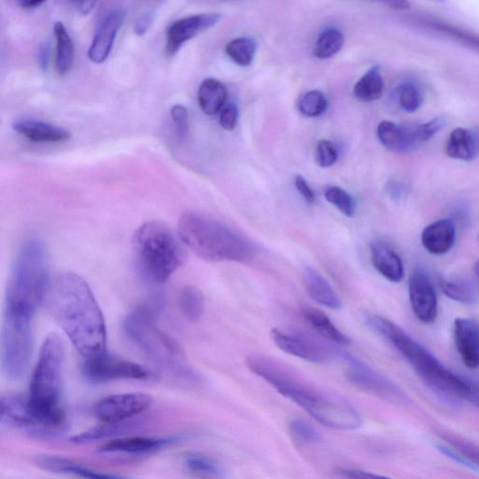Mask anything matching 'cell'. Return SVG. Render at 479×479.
Returning a JSON list of instances; mask_svg holds the SVG:
<instances>
[{"mask_svg":"<svg viewBox=\"0 0 479 479\" xmlns=\"http://www.w3.org/2000/svg\"><path fill=\"white\" fill-rule=\"evenodd\" d=\"M384 79L379 66H374L356 82L353 93L358 101L372 103L383 95Z\"/></svg>","mask_w":479,"mask_h":479,"instance_id":"f546056e","label":"cell"},{"mask_svg":"<svg viewBox=\"0 0 479 479\" xmlns=\"http://www.w3.org/2000/svg\"><path fill=\"white\" fill-rule=\"evenodd\" d=\"M228 90L217 79H205L197 92V102L203 112L212 117L222 111L227 102Z\"/></svg>","mask_w":479,"mask_h":479,"instance_id":"83f0119b","label":"cell"},{"mask_svg":"<svg viewBox=\"0 0 479 479\" xmlns=\"http://www.w3.org/2000/svg\"><path fill=\"white\" fill-rule=\"evenodd\" d=\"M183 439V437H127L113 439L103 445L101 453L128 457H142L155 454L169 445Z\"/></svg>","mask_w":479,"mask_h":479,"instance_id":"ac0fdd59","label":"cell"},{"mask_svg":"<svg viewBox=\"0 0 479 479\" xmlns=\"http://www.w3.org/2000/svg\"><path fill=\"white\" fill-rule=\"evenodd\" d=\"M152 403L151 396L142 392L115 394L98 402L95 413L105 423H122L142 414Z\"/></svg>","mask_w":479,"mask_h":479,"instance_id":"9a60e30c","label":"cell"},{"mask_svg":"<svg viewBox=\"0 0 479 479\" xmlns=\"http://www.w3.org/2000/svg\"><path fill=\"white\" fill-rule=\"evenodd\" d=\"M44 304L82 358L94 359L107 352L104 313L84 278L73 273L55 275Z\"/></svg>","mask_w":479,"mask_h":479,"instance_id":"6da1fadb","label":"cell"},{"mask_svg":"<svg viewBox=\"0 0 479 479\" xmlns=\"http://www.w3.org/2000/svg\"><path fill=\"white\" fill-rule=\"evenodd\" d=\"M65 343L61 336L52 333L46 336L39 359L33 372L27 398L44 414L65 415L59 407L65 371Z\"/></svg>","mask_w":479,"mask_h":479,"instance_id":"ba28073f","label":"cell"},{"mask_svg":"<svg viewBox=\"0 0 479 479\" xmlns=\"http://www.w3.org/2000/svg\"><path fill=\"white\" fill-rule=\"evenodd\" d=\"M35 465L48 472L59 474H71L87 478H122L121 475H110L102 471H97L82 465L77 464L68 459L56 456H39L35 459Z\"/></svg>","mask_w":479,"mask_h":479,"instance_id":"484cf974","label":"cell"},{"mask_svg":"<svg viewBox=\"0 0 479 479\" xmlns=\"http://www.w3.org/2000/svg\"><path fill=\"white\" fill-rule=\"evenodd\" d=\"M221 18L219 12H205L174 22L166 33V54L169 57L175 56L188 42L216 26Z\"/></svg>","mask_w":479,"mask_h":479,"instance_id":"2e32d148","label":"cell"},{"mask_svg":"<svg viewBox=\"0 0 479 479\" xmlns=\"http://www.w3.org/2000/svg\"><path fill=\"white\" fill-rule=\"evenodd\" d=\"M474 272L475 275L477 276V278L479 279V259L475 264Z\"/></svg>","mask_w":479,"mask_h":479,"instance_id":"f5cc1de1","label":"cell"},{"mask_svg":"<svg viewBox=\"0 0 479 479\" xmlns=\"http://www.w3.org/2000/svg\"><path fill=\"white\" fill-rule=\"evenodd\" d=\"M70 2L78 13L87 15L94 10L98 0H70Z\"/></svg>","mask_w":479,"mask_h":479,"instance_id":"c3c4849f","label":"cell"},{"mask_svg":"<svg viewBox=\"0 0 479 479\" xmlns=\"http://www.w3.org/2000/svg\"><path fill=\"white\" fill-rule=\"evenodd\" d=\"M171 117L179 140H185L189 129V115L183 105H174L171 110Z\"/></svg>","mask_w":479,"mask_h":479,"instance_id":"7bdbcfd3","label":"cell"},{"mask_svg":"<svg viewBox=\"0 0 479 479\" xmlns=\"http://www.w3.org/2000/svg\"><path fill=\"white\" fill-rule=\"evenodd\" d=\"M325 199L337 208L344 216L352 218L355 214L356 204L354 197L344 189L330 186L324 191Z\"/></svg>","mask_w":479,"mask_h":479,"instance_id":"f35d334b","label":"cell"},{"mask_svg":"<svg viewBox=\"0 0 479 479\" xmlns=\"http://www.w3.org/2000/svg\"><path fill=\"white\" fill-rule=\"evenodd\" d=\"M340 357L344 363V376L355 388L390 402H403L406 399L398 386L366 362L342 352Z\"/></svg>","mask_w":479,"mask_h":479,"instance_id":"4fadbf2b","label":"cell"},{"mask_svg":"<svg viewBox=\"0 0 479 479\" xmlns=\"http://www.w3.org/2000/svg\"><path fill=\"white\" fill-rule=\"evenodd\" d=\"M409 297L413 311L423 323H433L437 317V296L431 278L422 268L412 274Z\"/></svg>","mask_w":479,"mask_h":479,"instance_id":"e0dca14e","label":"cell"},{"mask_svg":"<svg viewBox=\"0 0 479 479\" xmlns=\"http://www.w3.org/2000/svg\"><path fill=\"white\" fill-rule=\"evenodd\" d=\"M178 305L182 313L189 321L192 322L199 321L205 312V296L197 287L186 286L179 292Z\"/></svg>","mask_w":479,"mask_h":479,"instance_id":"1f68e13d","label":"cell"},{"mask_svg":"<svg viewBox=\"0 0 479 479\" xmlns=\"http://www.w3.org/2000/svg\"><path fill=\"white\" fill-rule=\"evenodd\" d=\"M0 426L20 429L31 437L48 438L63 434L67 422L65 415L44 414L32 406L24 396L7 394L0 400Z\"/></svg>","mask_w":479,"mask_h":479,"instance_id":"30bf717a","label":"cell"},{"mask_svg":"<svg viewBox=\"0 0 479 479\" xmlns=\"http://www.w3.org/2000/svg\"><path fill=\"white\" fill-rule=\"evenodd\" d=\"M436 2H444V0H436Z\"/></svg>","mask_w":479,"mask_h":479,"instance_id":"db71d44e","label":"cell"},{"mask_svg":"<svg viewBox=\"0 0 479 479\" xmlns=\"http://www.w3.org/2000/svg\"><path fill=\"white\" fill-rule=\"evenodd\" d=\"M442 438L479 467V447L474 443L449 432H441Z\"/></svg>","mask_w":479,"mask_h":479,"instance_id":"60d3db41","label":"cell"},{"mask_svg":"<svg viewBox=\"0 0 479 479\" xmlns=\"http://www.w3.org/2000/svg\"><path fill=\"white\" fill-rule=\"evenodd\" d=\"M344 43L343 32L336 27H328L321 33L313 48V56L319 59L332 58L342 50Z\"/></svg>","mask_w":479,"mask_h":479,"instance_id":"836d02e7","label":"cell"},{"mask_svg":"<svg viewBox=\"0 0 479 479\" xmlns=\"http://www.w3.org/2000/svg\"><path fill=\"white\" fill-rule=\"evenodd\" d=\"M182 242L201 259L211 262H249L255 246L222 222L197 212L182 214L177 225Z\"/></svg>","mask_w":479,"mask_h":479,"instance_id":"5b68a950","label":"cell"},{"mask_svg":"<svg viewBox=\"0 0 479 479\" xmlns=\"http://www.w3.org/2000/svg\"><path fill=\"white\" fill-rule=\"evenodd\" d=\"M457 350L470 369L479 367V325L470 320L459 318L454 323Z\"/></svg>","mask_w":479,"mask_h":479,"instance_id":"ffe728a7","label":"cell"},{"mask_svg":"<svg viewBox=\"0 0 479 479\" xmlns=\"http://www.w3.org/2000/svg\"><path fill=\"white\" fill-rule=\"evenodd\" d=\"M456 240V228L450 220H440L424 228L421 243L427 252L440 256L452 251Z\"/></svg>","mask_w":479,"mask_h":479,"instance_id":"44dd1931","label":"cell"},{"mask_svg":"<svg viewBox=\"0 0 479 479\" xmlns=\"http://www.w3.org/2000/svg\"><path fill=\"white\" fill-rule=\"evenodd\" d=\"M125 19L126 13L122 10H114L106 15L98 27L89 50L91 62L102 64L107 60Z\"/></svg>","mask_w":479,"mask_h":479,"instance_id":"d6986e66","label":"cell"},{"mask_svg":"<svg viewBox=\"0 0 479 479\" xmlns=\"http://www.w3.org/2000/svg\"><path fill=\"white\" fill-rule=\"evenodd\" d=\"M81 373L93 383H107L119 380H147L156 375L138 363L105 352L100 357L85 359Z\"/></svg>","mask_w":479,"mask_h":479,"instance_id":"5bb4252c","label":"cell"},{"mask_svg":"<svg viewBox=\"0 0 479 479\" xmlns=\"http://www.w3.org/2000/svg\"><path fill=\"white\" fill-rule=\"evenodd\" d=\"M304 319L323 340L329 344L349 345L352 341L321 310L305 307L302 311Z\"/></svg>","mask_w":479,"mask_h":479,"instance_id":"4316f807","label":"cell"},{"mask_svg":"<svg viewBox=\"0 0 479 479\" xmlns=\"http://www.w3.org/2000/svg\"><path fill=\"white\" fill-rule=\"evenodd\" d=\"M258 42L251 37H240L230 41L226 48L227 56L240 67H249L255 58Z\"/></svg>","mask_w":479,"mask_h":479,"instance_id":"d6a6232c","label":"cell"},{"mask_svg":"<svg viewBox=\"0 0 479 479\" xmlns=\"http://www.w3.org/2000/svg\"><path fill=\"white\" fill-rule=\"evenodd\" d=\"M304 285L313 302L330 310L342 308L340 296L328 281L316 269L307 267L303 273Z\"/></svg>","mask_w":479,"mask_h":479,"instance_id":"7402d4cb","label":"cell"},{"mask_svg":"<svg viewBox=\"0 0 479 479\" xmlns=\"http://www.w3.org/2000/svg\"><path fill=\"white\" fill-rule=\"evenodd\" d=\"M132 344L170 382L185 389H197L203 378L188 361L180 344L158 328L154 313L139 307L128 313L123 323Z\"/></svg>","mask_w":479,"mask_h":479,"instance_id":"3957f363","label":"cell"},{"mask_svg":"<svg viewBox=\"0 0 479 479\" xmlns=\"http://www.w3.org/2000/svg\"><path fill=\"white\" fill-rule=\"evenodd\" d=\"M404 187L399 182L393 181L388 186L389 195L392 197L393 200H400L404 195Z\"/></svg>","mask_w":479,"mask_h":479,"instance_id":"f907efd6","label":"cell"},{"mask_svg":"<svg viewBox=\"0 0 479 479\" xmlns=\"http://www.w3.org/2000/svg\"><path fill=\"white\" fill-rule=\"evenodd\" d=\"M447 125L443 118H436L421 125H401L382 121L376 129L377 138L388 151L406 154L434 138Z\"/></svg>","mask_w":479,"mask_h":479,"instance_id":"8fae6325","label":"cell"},{"mask_svg":"<svg viewBox=\"0 0 479 479\" xmlns=\"http://www.w3.org/2000/svg\"><path fill=\"white\" fill-rule=\"evenodd\" d=\"M443 293L453 301L473 305L476 301V295L473 287L461 280H443L441 281Z\"/></svg>","mask_w":479,"mask_h":479,"instance_id":"d590c367","label":"cell"},{"mask_svg":"<svg viewBox=\"0 0 479 479\" xmlns=\"http://www.w3.org/2000/svg\"><path fill=\"white\" fill-rule=\"evenodd\" d=\"M245 365L251 372L322 425L339 431H353L360 428L362 418L352 404L313 386L286 363L268 355L252 354L246 358Z\"/></svg>","mask_w":479,"mask_h":479,"instance_id":"7a4b0ae2","label":"cell"},{"mask_svg":"<svg viewBox=\"0 0 479 479\" xmlns=\"http://www.w3.org/2000/svg\"><path fill=\"white\" fill-rule=\"evenodd\" d=\"M186 469L197 476L220 478L224 477L226 470L220 462L205 454L191 452L183 460Z\"/></svg>","mask_w":479,"mask_h":479,"instance_id":"4dcf8cb0","label":"cell"},{"mask_svg":"<svg viewBox=\"0 0 479 479\" xmlns=\"http://www.w3.org/2000/svg\"><path fill=\"white\" fill-rule=\"evenodd\" d=\"M272 339L277 348L285 353L312 363H326L340 353L327 341L303 332L298 328H274Z\"/></svg>","mask_w":479,"mask_h":479,"instance_id":"7c38bea8","label":"cell"},{"mask_svg":"<svg viewBox=\"0 0 479 479\" xmlns=\"http://www.w3.org/2000/svg\"><path fill=\"white\" fill-rule=\"evenodd\" d=\"M134 246L142 271L158 284L166 283L185 260V252L172 229L159 221L142 225Z\"/></svg>","mask_w":479,"mask_h":479,"instance_id":"52a82bcc","label":"cell"},{"mask_svg":"<svg viewBox=\"0 0 479 479\" xmlns=\"http://www.w3.org/2000/svg\"><path fill=\"white\" fill-rule=\"evenodd\" d=\"M155 16L156 14L154 12H148L140 16L135 27L138 36H143L145 33L150 30L155 20Z\"/></svg>","mask_w":479,"mask_h":479,"instance_id":"7dc6e473","label":"cell"},{"mask_svg":"<svg viewBox=\"0 0 479 479\" xmlns=\"http://www.w3.org/2000/svg\"><path fill=\"white\" fill-rule=\"evenodd\" d=\"M367 323L410 362L429 387L452 401L461 398L479 407V384L445 368L431 352L392 321L380 316H370Z\"/></svg>","mask_w":479,"mask_h":479,"instance_id":"277c9868","label":"cell"},{"mask_svg":"<svg viewBox=\"0 0 479 479\" xmlns=\"http://www.w3.org/2000/svg\"><path fill=\"white\" fill-rule=\"evenodd\" d=\"M33 315L5 307L2 332L3 372L11 380L27 372L33 351Z\"/></svg>","mask_w":479,"mask_h":479,"instance_id":"9c48e42d","label":"cell"},{"mask_svg":"<svg viewBox=\"0 0 479 479\" xmlns=\"http://www.w3.org/2000/svg\"><path fill=\"white\" fill-rule=\"evenodd\" d=\"M289 429L292 438L302 444H317L321 438L318 429L302 419H293L290 422Z\"/></svg>","mask_w":479,"mask_h":479,"instance_id":"ab89813d","label":"cell"},{"mask_svg":"<svg viewBox=\"0 0 479 479\" xmlns=\"http://www.w3.org/2000/svg\"><path fill=\"white\" fill-rule=\"evenodd\" d=\"M396 100L401 109L406 112H415L423 104L424 97L420 87L414 81H405L395 91Z\"/></svg>","mask_w":479,"mask_h":479,"instance_id":"e575fe53","label":"cell"},{"mask_svg":"<svg viewBox=\"0 0 479 479\" xmlns=\"http://www.w3.org/2000/svg\"><path fill=\"white\" fill-rule=\"evenodd\" d=\"M328 108V100L324 93L320 90L306 92L299 100L298 109L306 118L315 119L321 117Z\"/></svg>","mask_w":479,"mask_h":479,"instance_id":"74e56055","label":"cell"},{"mask_svg":"<svg viewBox=\"0 0 479 479\" xmlns=\"http://www.w3.org/2000/svg\"><path fill=\"white\" fill-rule=\"evenodd\" d=\"M371 258L375 270L393 283H399L404 278V264L398 253L382 241L371 245Z\"/></svg>","mask_w":479,"mask_h":479,"instance_id":"cb8c5ba5","label":"cell"},{"mask_svg":"<svg viewBox=\"0 0 479 479\" xmlns=\"http://www.w3.org/2000/svg\"><path fill=\"white\" fill-rule=\"evenodd\" d=\"M135 427L129 423H106V426H101L89 429L85 433H81L72 438V441L76 444H86L93 441H97L104 438H108L113 436L122 435L127 432V429Z\"/></svg>","mask_w":479,"mask_h":479,"instance_id":"8d00e7d4","label":"cell"},{"mask_svg":"<svg viewBox=\"0 0 479 479\" xmlns=\"http://www.w3.org/2000/svg\"><path fill=\"white\" fill-rule=\"evenodd\" d=\"M12 127L19 135L35 143H61L72 137L71 132L66 128L35 120L15 121Z\"/></svg>","mask_w":479,"mask_h":479,"instance_id":"603a6c76","label":"cell"},{"mask_svg":"<svg viewBox=\"0 0 479 479\" xmlns=\"http://www.w3.org/2000/svg\"><path fill=\"white\" fill-rule=\"evenodd\" d=\"M295 188L300 195L304 197L305 202L309 205H313L316 201L315 192L311 189L307 181L301 175L295 178Z\"/></svg>","mask_w":479,"mask_h":479,"instance_id":"f6af8a7d","label":"cell"},{"mask_svg":"<svg viewBox=\"0 0 479 479\" xmlns=\"http://www.w3.org/2000/svg\"><path fill=\"white\" fill-rule=\"evenodd\" d=\"M337 476L343 478H378L384 477L383 475H376L368 471L360 470L357 468H340L336 472Z\"/></svg>","mask_w":479,"mask_h":479,"instance_id":"bcb514c9","label":"cell"},{"mask_svg":"<svg viewBox=\"0 0 479 479\" xmlns=\"http://www.w3.org/2000/svg\"><path fill=\"white\" fill-rule=\"evenodd\" d=\"M376 2L394 10L405 11L410 8L408 0H376Z\"/></svg>","mask_w":479,"mask_h":479,"instance_id":"681fc988","label":"cell"},{"mask_svg":"<svg viewBox=\"0 0 479 479\" xmlns=\"http://www.w3.org/2000/svg\"><path fill=\"white\" fill-rule=\"evenodd\" d=\"M338 159V151L336 145L329 141L322 140L317 145L316 161L320 167L329 168L334 166Z\"/></svg>","mask_w":479,"mask_h":479,"instance_id":"b9f144b4","label":"cell"},{"mask_svg":"<svg viewBox=\"0 0 479 479\" xmlns=\"http://www.w3.org/2000/svg\"><path fill=\"white\" fill-rule=\"evenodd\" d=\"M445 153L453 159L472 161L479 156V130L457 127L445 146Z\"/></svg>","mask_w":479,"mask_h":479,"instance_id":"d4e9b609","label":"cell"},{"mask_svg":"<svg viewBox=\"0 0 479 479\" xmlns=\"http://www.w3.org/2000/svg\"><path fill=\"white\" fill-rule=\"evenodd\" d=\"M238 121V109L235 104L225 106L220 112V123L226 130H234Z\"/></svg>","mask_w":479,"mask_h":479,"instance_id":"ee69618b","label":"cell"},{"mask_svg":"<svg viewBox=\"0 0 479 479\" xmlns=\"http://www.w3.org/2000/svg\"><path fill=\"white\" fill-rule=\"evenodd\" d=\"M46 0H19L20 5L27 9H33L41 6Z\"/></svg>","mask_w":479,"mask_h":479,"instance_id":"816d5d0a","label":"cell"},{"mask_svg":"<svg viewBox=\"0 0 479 479\" xmlns=\"http://www.w3.org/2000/svg\"><path fill=\"white\" fill-rule=\"evenodd\" d=\"M54 33L56 37L55 69L59 76H66L73 67V42L67 28L61 22L55 25Z\"/></svg>","mask_w":479,"mask_h":479,"instance_id":"f1b7e54d","label":"cell"},{"mask_svg":"<svg viewBox=\"0 0 479 479\" xmlns=\"http://www.w3.org/2000/svg\"><path fill=\"white\" fill-rule=\"evenodd\" d=\"M51 278L43 243L38 239L26 241L15 257L8 280L6 307L35 316L44 303Z\"/></svg>","mask_w":479,"mask_h":479,"instance_id":"8992f818","label":"cell"}]
</instances>
